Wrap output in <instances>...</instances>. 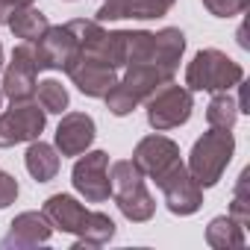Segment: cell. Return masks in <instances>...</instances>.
Instances as JSON below:
<instances>
[{
  "label": "cell",
  "mask_w": 250,
  "mask_h": 250,
  "mask_svg": "<svg viewBox=\"0 0 250 250\" xmlns=\"http://www.w3.org/2000/svg\"><path fill=\"white\" fill-rule=\"evenodd\" d=\"M244 80V68L241 62H235L232 56H227L218 47H206L197 50L194 59L186 68V88L188 91H229Z\"/></svg>",
  "instance_id": "cell-2"
},
{
  "label": "cell",
  "mask_w": 250,
  "mask_h": 250,
  "mask_svg": "<svg viewBox=\"0 0 250 250\" xmlns=\"http://www.w3.org/2000/svg\"><path fill=\"white\" fill-rule=\"evenodd\" d=\"M6 27H9L12 36L21 39V42H39V39L44 36V30L50 27V21H47V15H44L42 9H36V6H24V9H18V12L9 15Z\"/></svg>",
  "instance_id": "cell-21"
},
{
  "label": "cell",
  "mask_w": 250,
  "mask_h": 250,
  "mask_svg": "<svg viewBox=\"0 0 250 250\" xmlns=\"http://www.w3.org/2000/svg\"><path fill=\"white\" fill-rule=\"evenodd\" d=\"M39 71H68L80 59V42L68 24L47 27L39 42H33Z\"/></svg>",
  "instance_id": "cell-8"
},
{
  "label": "cell",
  "mask_w": 250,
  "mask_h": 250,
  "mask_svg": "<svg viewBox=\"0 0 250 250\" xmlns=\"http://www.w3.org/2000/svg\"><path fill=\"white\" fill-rule=\"evenodd\" d=\"M18 191H21V188H18V180L0 168V209L12 206V203L18 200Z\"/></svg>",
  "instance_id": "cell-28"
},
{
  "label": "cell",
  "mask_w": 250,
  "mask_h": 250,
  "mask_svg": "<svg viewBox=\"0 0 250 250\" xmlns=\"http://www.w3.org/2000/svg\"><path fill=\"white\" fill-rule=\"evenodd\" d=\"M183 53H186V33L180 27H162L159 33H153V53L147 59L159 62L162 68L177 74V68L183 62Z\"/></svg>",
  "instance_id": "cell-16"
},
{
  "label": "cell",
  "mask_w": 250,
  "mask_h": 250,
  "mask_svg": "<svg viewBox=\"0 0 250 250\" xmlns=\"http://www.w3.org/2000/svg\"><path fill=\"white\" fill-rule=\"evenodd\" d=\"M200 3H203L206 12L215 15V18H235V15H241V12L247 9L250 0H200Z\"/></svg>",
  "instance_id": "cell-27"
},
{
  "label": "cell",
  "mask_w": 250,
  "mask_h": 250,
  "mask_svg": "<svg viewBox=\"0 0 250 250\" xmlns=\"http://www.w3.org/2000/svg\"><path fill=\"white\" fill-rule=\"evenodd\" d=\"M174 77H177V74L168 71V68H162L159 62H153V59H142V62H133V65L124 68V80H121V85H124V88H130L133 97H136L139 103H145L153 91H159L162 85L174 83Z\"/></svg>",
  "instance_id": "cell-13"
},
{
  "label": "cell",
  "mask_w": 250,
  "mask_h": 250,
  "mask_svg": "<svg viewBox=\"0 0 250 250\" xmlns=\"http://www.w3.org/2000/svg\"><path fill=\"white\" fill-rule=\"evenodd\" d=\"M232 156H235L232 130H212V127H209V133H203V136L194 142L186 168H188V174L197 180L200 188H212V186L221 183V177H224L227 165L232 162Z\"/></svg>",
  "instance_id": "cell-1"
},
{
  "label": "cell",
  "mask_w": 250,
  "mask_h": 250,
  "mask_svg": "<svg viewBox=\"0 0 250 250\" xmlns=\"http://www.w3.org/2000/svg\"><path fill=\"white\" fill-rule=\"evenodd\" d=\"M53 235L50 221L44 218V212H21L12 218L9 232L0 238V247L3 250H33L47 244Z\"/></svg>",
  "instance_id": "cell-11"
},
{
  "label": "cell",
  "mask_w": 250,
  "mask_h": 250,
  "mask_svg": "<svg viewBox=\"0 0 250 250\" xmlns=\"http://www.w3.org/2000/svg\"><path fill=\"white\" fill-rule=\"evenodd\" d=\"M44 124H47V112L36 100L12 103L6 112H0V147L30 145L42 139Z\"/></svg>",
  "instance_id": "cell-6"
},
{
  "label": "cell",
  "mask_w": 250,
  "mask_h": 250,
  "mask_svg": "<svg viewBox=\"0 0 250 250\" xmlns=\"http://www.w3.org/2000/svg\"><path fill=\"white\" fill-rule=\"evenodd\" d=\"M36 103L47 112V115H62L71 106V94L59 80H42L36 85Z\"/></svg>",
  "instance_id": "cell-24"
},
{
  "label": "cell",
  "mask_w": 250,
  "mask_h": 250,
  "mask_svg": "<svg viewBox=\"0 0 250 250\" xmlns=\"http://www.w3.org/2000/svg\"><path fill=\"white\" fill-rule=\"evenodd\" d=\"M0 109H3V91H0Z\"/></svg>",
  "instance_id": "cell-31"
},
{
  "label": "cell",
  "mask_w": 250,
  "mask_h": 250,
  "mask_svg": "<svg viewBox=\"0 0 250 250\" xmlns=\"http://www.w3.org/2000/svg\"><path fill=\"white\" fill-rule=\"evenodd\" d=\"M153 183H156V188L162 191V200H165V206H168L171 215L188 218V215L200 212V206H203V188H200L197 180L188 174V168H186L183 159L174 162V165H171L162 177H156Z\"/></svg>",
  "instance_id": "cell-4"
},
{
  "label": "cell",
  "mask_w": 250,
  "mask_h": 250,
  "mask_svg": "<svg viewBox=\"0 0 250 250\" xmlns=\"http://www.w3.org/2000/svg\"><path fill=\"white\" fill-rule=\"evenodd\" d=\"M174 3L177 0H103L94 21H100V24L124 21V18L153 21V18H165L174 9Z\"/></svg>",
  "instance_id": "cell-12"
},
{
  "label": "cell",
  "mask_w": 250,
  "mask_h": 250,
  "mask_svg": "<svg viewBox=\"0 0 250 250\" xmlns=\"http://www.w3.org/2000/svg\"><path fill=\"white\" fill-rule=\"evenodd\" d=\"M103 100H106V109H109L115 118H127V115H133V112L142 106V103L133 97V91H130V88H124V85H121V80H118V83L103 94Z\"/></svg>",
  "instance_id": "cell-25"
},
{
  "label": "cell",
  "mask_w": 250,
  "mask_h": 250,
  "mask_svg": "<svg viewBox=\"0 0 250 250\" xmlns=\"http://www.w3.org/2000/svg\"><path fill=\"white\" fill-rule=\"evenodd\" d=\"M115 206H118V212L124 218L133 221V224H145V221H150L156 215V197L147 191V186H139V188H133L127 194H118Z\"/></svg>",
  "instance_id": "cell-20"
},
{
  "label": "cell",
  "mask_w": 250,
  "mask_h": 250,
  "mask_svg": "<svg viewBox=\"0 0 250 250\" xmlns=\"http://www.w3.org/2000/svg\"><path fill=\"white\" fill-rule=\"evenodd\" d=\"M118 227L115 221L106 215V212H85L83 218V227L77 232V241H74V250H94V247H103L115 238Z\"/></svg>",
  "instance_id": "cell-18"
},
{
  "label": "cell",
  "mask_w": 250,
  "mask_h": 250,
  "mask_svg": "<svg viewBox=\"0 0 250 250\" xmlns=\"http://www.w3.org/2000/svg\"><path fill=\"white\" fill-rule=\"evenodd\" d=\"M44 218L50 221V227L56 232H68V235H77L80 227H83V218H85V206L74 197V194H50L42 206Z\"/></svg>",
  "instance_id": "cell-15"
},
{
  "label": "cell",
  "mask_w": 250,
  "mask_h": 250,
  "mask_svg": "<svg viewBox=\"0 0 250 250\" xmlns=\"http://www.w3.org/2000/svg\"><path fill=\"white\" fill-rule=\"evenodd\" d=\"M145 112H147V124L153 133L177 130L183 124H188L194 112V91H188L180 83H168L145 100Z\"/></svg>",
  "instance_id": "cell-3"
},
{
  "label": "cell",
  "mask_w": 250,
  "mask_h": 250,
  "mask_svg": "<svg viewBox=\"0 0 250 250\" xmlns=\"http://www.w3.org/2000/svg\"><path fill=\"white\" fill-rule=\"evenodd\" d=\"M247 177L250 171L244 168L238 174V183H235V194H232V203H229V218H235L241 227L250 224V194H247Z\"/></svg>",
  "instance_id": "cell-26"
},
{
  "label": "cell",
  "mask_w": 250,
  "mask_h": 250,
  "mask_svg": "<svg viewBox=\"0 0 250 250\" xmlns=\"http://www.w3.org/2000/svg\"><path fill=\"white\" fill-rule=\"evenodd\" d=\"M206 244L212 250H229V247H244L247 244V235H244V227L229 218V215H218L209 221L206 227Z\"/></svg>",
  "instance_id": "cell-19"
},
{
  "label": "cell",
  "mask_w": 250,
  "mask_h": 250,
  "mask_svg": "<svg viewBox=\"0 0 250 250\" xmlns=\"http://www.w3.org/2000/svg\"><path fill=\"white\" fill-rule=\"evenodd\" d=\"M133 162L136 168L145 174V180H156L162 177L174 162H180V145L162 133H153V136H145L136 150H133Z\"/></svg>",
  "instance_id": "cell-9"
},
{
  "label": "cell",
  "mask_w": 250,
  "mask_h": 250,
  "mask_svg": "<svg viewBox=\"0 0 250 250\" xmlns=\"http://www.w3.org/2000/svg\"><path fill=\"white\" fill-rule=\"evenodd\" d=\"M109 186H112V197L127 194V191L145 186V174L136 168L133 159H118L109 165Z\"/></svg>",
  "instance_id": "cell-23"
},
{
  "label": "cell",
  "mask_w": 250,
  "mask_h": 250,
  "mask_svg": "<svg viewBox=\"0 0 250 250\" xmlns=\"http://www.w3.org/2000/svg\"><path fill=\"white\" fill-rule=\"evenodd\" d=\"M36 85H39V65H36L33 42H24V44L12 47V56L3 65L0 91H3V97H9L12 103H21V100L36 97Z\"/></svg>",
  "instance_id": "cell-7"
},
{
  "label": "cell",
  "mask_w": 250,
  "mask_h": 250,
  "mask_svg": "<svg viewBox=\"0 0 250 250\" xmlns=\"http://www.w3.org/2000/svg\"><path fill=\"white\" fill-rule=\"evenodd\" d=\"M71 186L85 203H106L112 197L109 186V153L106 150H85L77 156L71 168Z\"/></svg>",
  "instance_id": "cell-5"
},
{
  "label": "cell",
  "mask_w": 250,
  "mask_h": 250,
  "mask_svg": "<svg viewBox=\"0 0 250 250\" xmlns=\"http://www.w3.org/2000/svg\"><path fill=\"white\" fill-rule=\"evenodd\" d=\"M238 103L227 94V91H215L209 106H206V121L212 130H232L238 121Z\"/></svg>",
  "instance_id": "cell-22"
},
{
  "label": "cell",
  "mask_w": 250,
  "mask_h": 250,
  "mask_svg": "<svg viewBox=\"0 0 250 250\" xmlns=\"http://www.w3.org/2000/svg\"><path fill=\"white\" fill-rule=\"evenodd\" d=\"M36 0H0V24H6L12 12L24 9V6H33Z\"/></svg>",
  "instance_id": "cell-29"
},
{
  "label": "cell",
  "mask_w": 250,
  "mask_h": 250,
  "mask_svg": "<svg viewBox=\"0 0 250 250\" xmlns=\"http://www.w3.org/2000/svg\"><path fill=\"white\" fill-rule=\"evenodd\" d=\"M24 165H27V174L36 183H50V180H56L62 162H59V150L53 145L36 139V142H30V147L24 153Z\"/></svg>",
  "instance_id": "cell-17"
},
{
  "label": "cell",
  "mask_w": 250,
  "mask_h": 250,
  "mask_svg": "<svg viewBox=\"0 0 250 250\" xmlns=\"http://www.w3.org/2000/svg\"><path fill=\"white\" fill-rule=\"evenodd\" d=\"M0 71H3V44H0Z\"/></svg>",
  "instance_id": "cell-30"
},
{
  "label": "cell",
  "mask_w": 250,
  "mask_h": 250,
  "mask_svg": "<svg viewBox=\"0 0 250 250\" xmlns=\"http://www.w3.org/2000/svg\"><path fill=\"white\" fill-rule=\"evenodd\" d=\"M94 139H97V124L91 115L62 112V121L56 127V139H53V147L59 150V156H80L94 145Z\"/></svg>",
  "instance_id": "cell-10"
},
{
  "label": "cell",
  "mask_w": 250,
  "mask_h": 250,
  "mask_svg": "<svg viewBox=\"0 0 250 250\" xmlns=\"http://www.w3.org/2000/svg\"><path fill=\"white\" fill-rule=\"evenodd\" d=\"M65 74L71 77V83L77 85L80 94H85V97H100V100H103V94L118 83V71H115V68H106V65L88 62V59H77Z\"/></svg>",
  "instance_id": "cell-14"
}]
</instances>
